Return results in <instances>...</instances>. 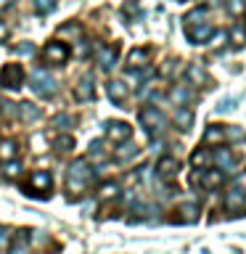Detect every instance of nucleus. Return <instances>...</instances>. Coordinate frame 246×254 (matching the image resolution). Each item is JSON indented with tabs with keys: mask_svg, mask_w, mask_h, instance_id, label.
I'll return each instance as SVG.
<instances>
[{
	"mask_svg": "<svg viewBox=\"0 0 246 254\" xmlns=\"http://www.w3.org/2000/svg\"><path fill=\"white\" fill-rule=\"evenodd\" d=\"M132 209H138V220L151 217V214H154V206H148V204H138V206H132Z\"/></svg>",
	"mask_w": 246,
	"mask_h": 254,
	"instance_id": "obj_40",
	"label": "nucleus"
},
{
	"mask_svg": "<svg viewBox=\"0 0 246 254\" xmlns=\"http://www.w3.org/2000/svg\"><path fill=\"white\" fill-rule=\"evenodd\" d=\"M43 59L48 64H56V66H63V64L69 61V48L61 43V40H51V43L45 45L43 51Z\"/></svg>",
	"mask_w": 246,
	"mask_h": 254,
	"instance_id": "obj_6",
	"label": "nucleus"
},
{
	"mask_svg": "<svg viewBox=\"0 0 246 254\" xmlns=\"http://www.w3.org/2000/svg\"><path fill=\"white\" fill-rule=\"evenodd\" d=\"M117 45H98L95 48V61L101 64V69L103 71H109V69H114V64H117Z\"/></svg>",
	"mask_w": 246,
	"mask_h": 254,
	"instance_id": "obj_10",
	"label": "nucleus"
},
{
	"mask_svg": "<svg viewBox=\"0 0 246 254\" xmlns=\"http://www.w3.org/2000/svg\"><path fill=\"white\" fill-rule=\"evenodd\" d=\"M214 3H220V0H214Z\"/></svg>",
	"mask_w": 246,
	"mask_h": 254,
	"instance_id": "obj_48",
	"label": "nucleus"
},
{
	"mask_svg": "<svg viewBox=\"0 0 246 254\" xmlns=\"http://www.w3.org/2000/svg\"><path fill=\"white\" fill-rule=\"evenodd\" d=\"M29 190L27 193L32 196H40V198H48L51 196V190H53V178H51V172H45V170H35L29 175Z\"/></svg>",
	"mask_w": 246,
	"mask_h": 254,
	"instance_id": "obj_3",
	"label": "nucleus"
},
{
	"mask_svg": "<svg viewBox=\"0 0 246 254\" xmlns=\"http://www.w3.org/2000/svg\"><path fill=\"white\" fill-rule=\"evenodd\" d=\"M106 93L114 103H124L127 95H130V87H127V82H122V79H111L106 85Z\"/></svg>",
	"mask_w": 246,
	"mask_h": 254,
	"instance_id": "obj_14",
	"label": "nucleus"
},
{
	"mask_svg": "<svg viewBox=\"0 0 246 254\" xmlns=\"http://www.w3.org/2000/svg\"><path fill=\"white\" fill-rule=\"evenodd\" d=\"M16 51H19L21 56H32V53H35V45H32V43H21Z\"/></svg>",
	"mask_w": 246,
	"mask_h": 254,
	"instance_id": "obj_42",
	"label": "nucleus"
},
{
	"mask_svg": "<svg viewBox=\"0 0 246 254\" xmlns=\"http://www.w3.org/2000/svg\"><path fill=\"white\" fill-rule=\"evenodd\" d=\"M93 178V170L90 164H87V159H74V162L69 164L66 170V188L69 193H79V190H85V186L90 183Z\"/></svg>",
	"mask_w": 246,
	"mask_h": 254,
	"instance_id": "obj_1",
	"label": "nucleus"
},
{
	"mask_svg": "<svg viewBox=\"0 0 246 254\" xmlns=\"http://www.w3.org/2000/svg\"><path fill=\"white\" fill-rule=\"evenodd\" d=\"M5 40H8V24L0 19V43H5Z\"/></svg>",
	"mask_w": 246,
	"mask_h": 254,
	"instance_id": "obj_44",
	"label": "nucleus"
},
{
	"mask_svg": "<svg viewBox=\"0 0 246 254\" xmlns=\"http://www.w3.org/2000/svg\"><path fill=\"white\" fill-rule=\"evenodd\" d=\"M51 127H56V130H61V132H66V130H71V127H74V117H71V114H56V117L51 119Z\"/></svg>",
	"mask_w": 246,
	"mask_h": 254,
	"instance_id": "obj_31",
	"label": "nucleus"
},
{
	"mask_svg": "<svg viewBox=\"0 0 246 254\" xmlns=\"http://www.w3.org/2000/svg\"><path fill=\"white\" fill-rule=\"evenodd\" d=\"M228 11H230V16H244V11H246V3L244 0H228Z\"/></svg>",
	"mask_w": 246,
	"mask_h": 254,
	"instance_id": "obj_36",
	"label": "nucleus"
},
{
	"mask_svg": "<svg viewBox=\"0 0 246 254\" xmlns=\"http://www.w3.org/2000/svg\"><path fill=\"white\" fill-rule=\"evenodd\" d=\"M198 220V206L196 204H183V206H178V214H175V222H193Z\"/></svg>",
	"mask_w": 246,
	"mask_h": 254,
	"instance_id": "obj_23",
	"label": "nucleus"
},
{
	"mask_svg": "<svg viewBox=\"0 0 246 254\" xmlns=\"http://www.w3.org/2000/svg\"><path fill=\"white\" fill-rule=\"evenodd\" d=\"M170 101L175 106H185V103L193 101V90L188 85H172L170 87Z\"/></svg>",
	"mask_w": 246,
	"mask_h": 254,
	"instance_id": "obj_15",
	"label": "nucleus"
},
{
	"mask_svg": "<svg viewBox=\"0 0 246 254\" xmlns=\"http://www.w3.org/2000/svg\"><path fill=\"white\" fill-rule=\"evenodd\" d=\"M3 172H5V178H8V180H16V178L21 175V164L16 162V159H11V162H5Z\"/></svg>",
	"mask_w": 246,
	"mask_h": 254,
	"instance_id": "obj_35",
	"label": "nucleus"
},
{
	"mask_svg": "<svg viewBox=\"0 0 246 254\" xmlns=\"http://www.w3.org/2000/svg\"><path fill=\"white\" fill-rule=\"evenodd\" d=\"M246 204V190H241V188H230L228 193H225V206L228 209H241V206Z\"/></svg>",
	"mask_w": 246,
	"mask_h": 254,
	"instance_id": "obj_22",
	"label": "nucleus"
},
{
	"mask_svg": "<svg viewBox=\"0 0 246 254\" xmlns=\"http://www.w3.org/2000/svg\"><path fill=\"white\" fill-rule=\"evenodd\" d=\"M19 117L24 119V122H37V119L43 117V111H40L35 103L24 101V103H19Z\"/></svg>",
	"mask_w": 246,
	"mask_h": 254,
	"instance_id": "obj_25",
	"label": "nucleus"
},
{
	"mask_svg": "<svg viewBox=\"0 0 246 254\" xmlns=\"http://www.w3.org/2000/svg\"><path fill=\"white\" fill-rule=\"evenodd\" d=\"M228 37L236 48H244L246 45V24H233L230 32H228Z\"/></svg>",
	"mask_w": 246,
	"mask_h": 254,
	"instance_id": "obj_26",
	"label": "nucleus"
},
{
	"mask_svg": "<svg viewBox=\"0 0 246 254\" xmlns=\"http://www.w3.org/2000/svg\"><path fill=\"white\" fill-rule=\"evenodd\" d=\"M233 106H236V98H225V101L217 106V111H228V109H233Z\"/></svg>",
	"mask_w": 246,
	"mask_h": 254,
	"instance_id": "obj_43",
	"label": "nucleus"
},
{
	"mask_svg": "<svg viewBox=\"0 0 246 254\" xmlns=\"http://www.w3.org/2000/svg\"><path fill=\"white\" fill-rule=\"evenodd\" d=\"M172 122H175V127H178V130L188 132V130H190V125H193V111H190V109H185V106H180L178 111H175Z\"/></svg>",
	"mask_w": 246,
	"mask_h": 254,
	"instance_id": "obj_20",
	"label": "nucleus"
},
{
	"mask_svg": "<svg viewBox=\"0 0 246 254\" xmlns=\"http://www.w3.org/2000/svg\"><path fill=\"white\" fill-rule=\"evenodd\" d=\"M119 146L122 148H117V159L119 162H130V159H135L138 156V146H135V143H130V140H124V143H119Z\"/></svg>",
	"mask_w": 246,
	"mask_h": 254,
	"instance_id": "obj_28",
	"label": "nucleus"
},
{
	"mask_svg": "<svg viewBox=\"0 0 246 254\" xmlns=\"http://www.w3.org/2000/svg\"><path fill=\"white\" fill-rule=\"evenodd\" d=\"M109 148H106V143L103 140H93L90 143V148H87V159L90 162H95V164H103V162H109Z\"/></svg>",
	"mask_w": 246,
	"mask_h": 254,
	"instance_id": "obj_16",
	"label": "nucleus"
},
{
	"mask_svg": "<svg viewBox=\"0 0 246 254\" xmlns=\"http://www.w3.org/2000/svg\"><path fill=\"white\" fill-rule=\"evenodd\" d=\"M59 35H61V37L74 40V43H79V40L85 37V32H82V24L71 21V24H61V27H59Z\"/></svg>",
	"mask_w": 246,
	"mask_h": 254,
	"instance_id": "obj_24",
	"label": "nucleus"
},
{
	"mask_svg": "<svg viewBox=\"0 0 246 254\" xmlns=\"http://www.w3.org/2000/svg\"><path fill=\"white\" fill-rule=\"evenodd\" d=\"M74 98H77L79 103H85V101H93V98H95V79H93L90 71L79 77V82L74 85Z\"/></svg>",
	"mask_w": 246,
	"mask_h": 254,
	"instance_id": "obj_8",
	"label": "nucleus"
},
{
	"mask_svg": "<svg viewBox=\"0 0 246 254\" xmlns=\"http://www.w3.org/2000/svg\"><path fill=\"white\" fill-rule=\"evenodd\" d=\"M8 244H11V230L0 225V249H8Z\"/></svg>",
	"mask_w": 246,
	"mask_h": 254,
	"instance_id": "obj_41",
	"label": "nucleus"
},
{
	"mask_svg": "<svg viewBox=\"0 0 246 254\" xmlns=\"http://www.w3.org/2000/svg\"><path fill=\"white\" fill-rule=\"evenodd\" d=\"M185 79H188V85H193V87H206V85H212L209 74H206L204 66H198V64H188Z\"/></svg>",
	"mask_w": 246,
	"mask_h": 254,
	"instance_id": "obj_13",
	"label": "nucleus"
},
{
	"mask_svg": "<svg viewBox=\"0 0 246 254\" xmlns=\"http://www.w3.org/2000/svg\"><path fill=\"white\" fill-rule=\"evenodd\" d=\"M117 196H119V186L114 180H106L98 188V201H111V198H117Z\"/></svg>",
	"mask_w": 246,
	"mask_h": 254,
	"instance_id": "obj_27",
	"label": "nucleus"
},
{
	"mask_svg": "<svg viewBox=\"0 0 246 254\" xmlns=\"http://www.w3.org/2000/svg\"><path fill=\"white\" fill-rule=\"evenodd\" d=\"M124 11H127V13H138V5H132V3H127V5H124Z\"/></svg>",
	"mask_w": 246,
	"mask_h": 254,
	"instance_id": "obj_46",
	"label": "nucleus"
},
{
	"mask_svg": "<svg viewBox=\"0 0 246 254\" xmlns=\"http://www.w3.org/2000/svg\"><path fill=\"white\" fill-rule=\"evenodd\" d=\"M204 143L206 146H222V143H225V127L222 125H209L204 130Z\"/></svg>",
	"mask_w": 246,
	"mask_h": 254,
	"instance_id": "obj_18",
	"label": "nucleus"
},
{
	"mask_svg": "<svg viewBox=\"0 0 246 254\" xmlns=\"http://www.w3.org/2000/svg\"><path fill=\"white\" fill-rule=\"evenodd\" d=\"M29 87L37 95H43V98H53V95L59 93V82H56V77H51V71H45V69H35V71H32V74H29Z\"/></svg>",
	"mask_w": 246,
	"mask_h": 254,
	"instance_id": "obj_2",
	"label": "nucleus"
},
{
	"mask_svg": "<svg viewBox=\"0 0 246 254\" xmlns=\"http://www.w3.org/2000/svg\"><path fill=\"white\" fill-rule=\"evenodd\" d=\"M212 162V154L206 148H198V151H193V154H190V164L196 167V170H201V167H206Z\"/></svg>",
	"mask_w": 246,
	"mask_h": 254,
	"instance_id": "obj_32",
	"label": "nucleus"
},
{
	"mask_svg": "<svg viewBox=\"0 0 246 254\" xmlns=\"http://www.w3.org/2000/svg\"><path fill=\"white\" fill-rule=\"evenodd\" d=\"M246 138V132L241 130V127H225V140H244Z\"/></svg>",
	"mask_w": 246,
	"mask_h": 254,
	"instance_id": "obj_38",
	"label": "nucleus"
},
{
	"mask_svg": "<svg viewBox=\"0 0 246 254\" xmlns=\"http://www.w3.org/2000/svg\"><path fill=\"white\" fill-rule=\"evenodd\" d=\"M138 119H140V125L146 127L148 132H162L164 127H167V117L156 106H143L138 111Z\"/></svg>",
	"mask_w": 246,
	"mask_h": 254,
	"instance_id": "obj_4",
	"label": "nucleus"
},
{
	"mask_svg": "<svg viewBox=\"0 0 246 254\" xmlns=\"http://www.w3.org/2000/svg\"><path fill=\"white\" fill-rule=\"evenodd\" d=\"M0 114H3V117H16V114H19V106L11 103V101H0Z\"/></svg>",
	"mask_w": 246,
	"mask_h": 254,
	"instance_id": "obj_37",
	"label": "nucleus"
},
{
	"mask_svg": "<svg viewBox=\"0 0 246 254\" xmlns=\"http://www.w3.org/2000/svg\"><path fill=\"white\" fill-rule=\"evenodd\" d=\"M178 172H180V162L175 156H162L156 162V175L162 180H175V178H178Z\"/></svg>",
	"mask_w": 246,
	"mask_h": 254,
	"instance_id": "obj_9",
	"label": "nucleus"
},
{
	"mask_svg": "<svg viewBox=\"0 0 246 254\" xmlns=\"http://www.w3.org/2000/svg\"><path fill=\"white\" fill-rule=\"evenodd\" d=\"M32 5H35L37 13H51V11H56L59 0H32Z\"/></svg>",
	"mask_w": 246,
	"mask_h": 254,
	"instance_id": "obj_34",
	"label": "nucleus"
},
{
	"mask_svg": "<svg viewBox=\"0 0 246 254\" xmlns=\"http://www.w3.org/2000/svg\"><path fill=\"white\" fill-rule=\"evenodd\" d=\"M148 59H151L148 48H135L127 56V64H130V69H143V66H148Z\"/></svg>",
	"mask_w": 246,
	"mask_h": 254,
	"instance_id": "obj_19",
	"label": "nucleus"
},
{
	"mask_svg": "<svg viewBox=\"0 0 246 254\" xmlns=\"http://www.w3.org/2000/svg\"><path fill=\"white\" fill-rule=\"evenodd\" d=\"M0 85L8 87V90H19L24 85V69L21 64H5L3 69H0Z\"/></svg>",
	"mask_w": 246,
	"mask_h": 254,
	"instance_id": "obj_5",
	"label": "nucleus"
},
{
	"mask_svg": "<svg viewBox=\"0 0 246 254\" xmlns=\"http://www.w3.org/2000/svg\"><path fill=\"white\" fill-rule=\"evenodd\" d=\"M8 254H29V230L16 233V238L8 244Z\"/></svg>",
	"mask_w": 246,
	"mask_h": 254,
	"instance_id": "obj_17",
	"label": "nucleus"
},
{
	"mask_svg": "<svg viewBox=\"0 0 246 254\" xmlns=\"http://www.w3.org/2000/svg\"><path fill=\"white\" fill-rule=\"evenodd\" d=\"M198 183H201L204 188H220L222 183H225V175H222V170H206L201 172V178H198Z\"/></svg>",
	"mask_w": 246,
	"mask_h": 254,
	"instance_id": "obj_21",
	"label": "nucleus"
},
{
	"mask_svg": "<svg viewBox=\"0 0 246 254\" xmlns=\"http://www.w3.org/2000/svg\"><path fill=\"white\" fill-rule=\"evenodd\" d=\"M8 3H11V0H0V5H8Z\"/></svg>",
	"mask_w": 246,
	"mask_h": 254,
	"instance_id": "obj_47",
	"label": "nucleus"
},
{
	"mask_svg": "<svg viewBox=\"0 0 246 254\" xmlns=\"http://www.w3.org/2000/svg\"><path fill=\"white\" fill-rule=\"evenodd\" d=\"M236 188H241V190H246V172H241L236 178Z\"/></svg>",
	"mask_w": 246,
	"mask_h": 254,
	"instance_id": "obj_45",
	"label": "nucleus"
},
{
	"mask_svg": "<svg viewBox=\"0 0 246 254\" xmlns=\"http://www.w3.org/2000/svg\"><path fill=\"white\" fill-rule=\"evenodd\" d=\"M212 164L217 167V170H222V172H230V170H233V164H236V156L230 154V148L214 146V151H212Z\"/></svg>",
	"mask_w": 246,
	"mask_h": 254,
	"instance_id": "obj_11",
	"label": "nucleus"
},
{
	"mask_svg": "<svg viewBox=\"0 0 246 254\" xmlns=\"http://www.w3.org/2000/svg\"><path fill=\"white\" fill-rule=\"evenodd\" d=\"M209 40H212V45H214V48H222V45H225V40H228V32H225V29L212 32V37H209Z\"/></svg>",
	"mask_w": 246,
	"mask_h": 254,
	"instance_id": "obj_39",
	"label": "nucleus"
},
{
	"mask_svg": "<svg viewBox=\"0 0 246 254\" xmlns=\"http://www.w3.org/2000/svg\"><path fill=\"white\" fill-rule=\"evenodd\" d=\"M103 132H106V138L111 143H124L132 138V127L127 122H119V119H111V122L103 125Z\"/></svg>",
	"mask_w": 246,
	"mask_h": 254,
	"instance_id": "obj_7",
	"label": "nucleus"
},
{
	"mask_svg": "<svg viewBox=\"0 0 246 254\" xmlns=\"http://www.w3.org/2000/svg\"><path fill=\"white\" fill-rule=\"evenodd\" d=\"M53 148L59 151V154H69V151L74 148V138H71V135H66V132L56 135V138H53Z\"/></svg>",
	"mask_w": 246,
	"mask_h": 254,
	"instance_id": "obj_30",
	"label": "nucleus"
},
{
	"mask_svg": "<svg viewBox=\"0 0 246 254\" xmlns=\"http://www.w3.org/2000/svg\"><path fill=\"white\" fill-rule=\"evenodd\" d=\"M212 24L209 21H204V24H196V27H188L185 29V35H188V40L193 45H204V43H209V37H212Z\"/></svg>",
	"mask_w": 246,
	"mask_h": 254,
	"instance_id": "obj_12",
	"label": "nucleus"
},
{
	"mask_svg": "<svg viewBox=\"0 0 246 254\" xmlns=\"http://www.w3.org/2000/svg\"><path fill=\"white\" fill-rule=\"evenodd\" d=\"M16 154H19V146L13 140L8 138L0 140V162H11V159H16Z\"/></svg>",
	"mask_w": 246,
	"mask_h": 254,
	"instance_id": "obj_29",
	"label": "nucleus"
},
{
	"mask_svg": "<svg viewBox=\"0 0 246 254\" xmlns=\"http://www.w3.org/2000/svg\"><path fill=\"white\" fill-rule=\"evenodd\" d=\"M204 19H206V8H193V11L185 16V29L196 27V24H204Z\"/></svg>",
	"mask_w": 246,
	"mask_h": 254,
	"instance_id": "obj_33",
	"label": "nucleus"
}]
</instances>
